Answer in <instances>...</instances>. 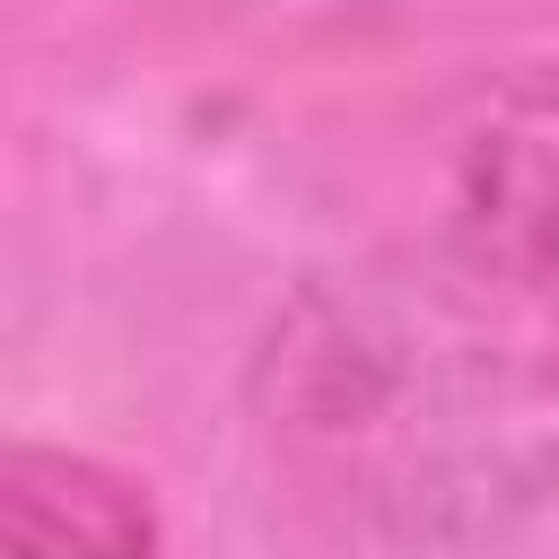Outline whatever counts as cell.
<instances>
[{
  "label": "cell",
  "mask_w": 559,
  "mask_h": 559,
  "mask_svg": "<svg viewBox=\"0 0 559 559\" xmlns=\"http://www.w3.org/2000/svg\"><path fill=\"white\" fill-rule=\"evenodd\" d=\"M271 35H402V26H498V17H550L559 0H210Z\"/></svg>",
  "instance_id": "cell-4"
},
{
  "label": "cell",
  "mask_w": 559,
  "mask_h": 559,
  "mask_svg": "<svg viewBox=\"0 0 559 559\" xmlns=\"http://www.w3.org/2000/svg\"><path fill=\"white\" fill-rule=\"evenodd\" d=\"M445 227L559 271V70H507L454 131L445 157Z\"/></svg>",
  "instance_id": "cell-2"
},
{
  "label": "cell",
  "mask_w": 559,
  "mask_h": 559,
  "mask_svg": "<svg viewBox=\"0 0 559 559\" xmlns=\"http://www.w3.org/2000/svg\"><path fill=\"white\" fill-rule=\"evenodd\" d=\"M0 533L17 550H140L157 524H148L140 489H122L114 472L17 445L0 463Z\"/></svg>",
  "instance_id": "cell-3"
},
{
  "label": "cell",
  "mask_w": 559,
  "mask_h": 559,
  "mask_svg": "<svg viewBox=\"0 0 559 559\" xmlns=\"http://www.w3.org/2000/svg\"><path fill=\"white\" fill-rule=\"evenodd\" d=\"M280 498L367 550H480L559 498V271L454 227L306 271L253 341Z\"/></svg>",
  "instance_id": "cell-1"
}]
</instances>
